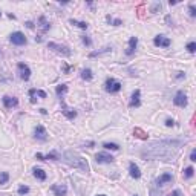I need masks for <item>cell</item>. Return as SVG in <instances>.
<instances>
[{
    "label": "cell",
    "mask_w": 196,
    "mask_h": 196,
    "mask_svg": "<svg viewBox=\"0 0 196 196\" xmlns=\"http://www.w3.org/2000/svg\"><path fill=\"white\" fill-rule=\"evenodd\" d=\"M182 141L179 140H162V141H155L152 144H149L147 147H144L140 155L143 159L147 161H153V159H162V161H169L172 158L178 155L179 149L182 147Z\"/></svg>",
    "instance_id": "1"
},
{
    "label": "cell",
    "mask_w": 196,
    "mask_h": 196,
    "mask_svg": "<svg viewBox=\"0 0 196 196\" xmlns=\"http://www.w3.org/2000/svg\"><path fill=\"white\" fill-rule=\"evenodd\" d=\"M63 161H65L68 165L74 167V169H80V170H83V172H89V164H87V161H86L83 156L74 153V152H65V153H63Z\"/></svg>",
    "instance_id": "2"
},
{
    "label": "cell",
    "mask_w": 196,
    "mask_h": 196,
    "mask_svg": "<svg viewBox=\"0 0 196 196\" xmlns=\"http://www.w3.org/2000/svg\"><path fill=\"white\" fill-rule=\"evenodd\" d=\"M48 48L49 49H52L54 52H57V54H60V55H65V57H69L72 52H71V49L68 48V46H65V44H57V43H49L48 44Z\"/></svg>",
    "instance_id": "3"
},
{
    "label": "cell",
    "mask_w": 196,
    "mask_h": 196,
    "mask_svg": "<svg viewBox=\"0 0 196 196\" xmlns=\"http://www.w3.org/2000/svg\"><path fill=\"white\" fill-rule=\"evenodd\" d=\"M104 86H106V90H107V92H111V94H117V92L121 90V86H123V84H121L119 81H117L115 78L111 77V78L106 80V84H104Z\"/></svg>",
    "instance_id": "4"
},
{
    "label": "cell",
    "mask_w": 196,
    "mask_h": 196,
    "mask_svg": "<svg viewBox=\"0 0 196 196\" xmlns=\"http://www.w3.org/2000/svg\"><path fill=\"white\" fill-rule=\"evenodd\" d=\"M173 103H175V106H179V107H186V106H187V95H186L182 90H179V92L175 95V98H173Z\"/></svg>",
    "instance_id": "5"
},
{
    "label": "cell",
    "mask_w": 196,
    "mask_h": 196,
    "mask_svg": "<svg viewBox=\"0 0 196 196\" xmlns=\"http://www.w3.org/2000/svg\"><path fill=\"white\" fill-rule=\"evenodd\" d=\"M60 101H61V112H63V115H65V117L69 118V119H74V118L77 117V112H75L74 109H69V107L66 106V103H65L63 97L60 98Z\"/></svg>",
    "instance_id": "6"
},
{
    "label": "cell",
    "mask_w": 196,
    "mask_h": 196,
    "mask_svg": "<svg viewBox=\"0 0 196 196\" xmlns=\"http://www.w3.org/2000/svg\"><path fill=\"white\" fill-rule=\"evenodd\" d=\"M19 74H20V78L22 80H29V77H31V69L25 65V63H19Z\"/></svg>",
    "instance_id": "7"
},
{
    "label": "cell",
    "mask_w": 196,
    "mask_h": 196,
    "mask_svg": "<svg viewBox=\"0 0 196 196\" xmlns=\"http://www.w3.org/2000/svg\"><path fill=\"white\" fill-rule=\"evenodd\" d=\"M11 41H12L14 44H17V46H22V44L26 43V37H25L22 32H12V34H11Z\"/></svg>",
    "instance_id": "8"
},
{
    "label": "cell",
    "mask_w": 196,
    "mask_h": 196,
    "mask_svg": "<svg viewBox=\"0 0 196 196\" xmlns=\"http://www.w3.org/2000/svg\"><path fill=\"white\" fill-rule=\"evenodd\" d=\"M34 133H35V138L39 140V141H46V138H48V133H46V129L39 124L37 127H35V130H34Z\"/></svg>",
    "instance_id": "9"
},
{
    "label": "cell",
    "mask_w": 196,
    "mask_h": 196,
    "mask_svg": "<svg viewBox=\"0 0 196 196\" xmlns=\"http://www.w3.org/2000/svg\"><path fill=\"white\" fill-rule=\"evenodd\" d=\"M153 43H155V46H161V48H169L170 46V40L167 37H164V35H156Z\"/></svg>",
    "instance_id": "10"
},
{
    "label": "cell",
    "mask_w": 196,
    "mask_h": 196,
    "mask_svg": "<svg viewBox=\"0 0 196 196\" xmlns=\"http://www.w3.org/2000/svg\"><path fill=\"white\" fill-rule=\"evenodd\" d=\"M95 159H97L98 164H111V162H114V158L111 155H107V153H98L95 156Z\"/></svg>",
    "instance_id": "11"
},
{
    "label": "cell",
    "mask_w": 196,
    "mask_h": 196,
    "mask_svg": "<svg viewBox=\"0 0 196 196\" xmlns=\"http://www.w3.org/2000/svg\"><path fill=\"white\" fill-rule=\"evenodd\" d=\"M129 172H130V176H132V178H135V179H140V178H141V170H140V167H138L135 162H130Z\"/></svg>",
    "instance_id": "12"
},
{
    "label": "cell",
    "mask_w": 196,
    "mask_h": 196,
    "mask_svg": "<svg viewBox=\"0 0 196 196\" xmlns=\"http://www.w3.org/2000/svg\"><path fill=\"white\" fill-rule=\"evenodd\" d=\"M52 189V192L55 193V196H66V193H68V187L65 186V184H61V186H52L51 187Z\"/></svg>",
    "instance_id": "13"
},
{
    "label": "cell",
    "mask_w": 196,
    "mask_h": 196,
    "mask_svg": "<svg viewBox=\"0 0 196 196\" xmlns=\"http://www.w3.org/2000/svg\"><path fill=\"white\" fill-rule=\"evenodd\" d=\"M141 92L136 89L133 94H132V100H130V107H138L140 104H141Z\"/></svg>",
    "instance_id": "14"
},
{
    "label": "cell",
    "mask_w": 196,
    "mask_h": 196,
    "mask_svg": "<svg viewBox=\"0 0 196 196\" xmlns=\"http://www.w3.org/2000/svg\"><path fill=\"white\" fill-rule=\"evenodd\" d=\"M3 104H5V107L11 109V107H15L19 104V100L14 97H3Z\"/></svg>",
    "instance_id": "15"
},
{
    "label": "cell",
    "mask_w": 196,
    "mask_h": 196,
    "mask_svg": "<svg viewBox=\"0 0 196 196\" xmlns=\"http://www.w3.org/2000/svg\"><path fill=\"white\" fill-rule=\"evenodd\" d=\"M136 44H138V39L136 37H130V40H129V48L126 49V54L127 55H132L135 52V49H136Z\"/></svg>",
    "instance_id": "16"
},
{
    "label": "cell",
    "mask_w": 196,
    "mask_h": 196,
    "mask_svg": "<svg viewBox=\"0 0 196 196\" xmlns=\"http://www.w3.org/2000/svg\"><path fill=\"white\" fill-rule=\"evenodd\" d=\"M172 179H173V176H172L170 173H162V175L158 178V186H164V184H167V182H172Z\"/></svg>",
    "instance_id": "17"
},
{
    "label": "cell",
    "mask_w": 196,
    "mask_h": 196,
    "mask_svg": "<svg viewBox=\"0 0 196 196\" xmlns=\"http://www.w3.org/2000/svg\"><path fill=\"white\" fill-rule=\"evenodd\" d=\"M34 176L40 179V181H44L46 179V173H44V170H41V169H34Z\"/></svg>",
    "instance_id": "18"
},
{
    "label": "cell",
    "mask_w": 196,
    "mask_h": 196,
    "mask_svg": "<svg viewBox=\"0 0 196 196\" xmlns=\"http://www.w3.org/2000/svg\"><path fill=\"white\" fill-rule=\"evenodd\" d=\"M35 156L39 158V159H41V161H44V159H52V161H57V159H58V156H57L55 153H49V155H41V153H37Z\"/></svg>",
    "instance_id": "19"
},
{
    "label": "cell",
    "mask_w": 196,
    "mask_h": 196,
    "mask_svg": "<svg viewBox=\"0 0 196 196\" xmlns=\"http://www.w3.org/2000/svg\"><path fill=\"white\" fill-rule=\"evenodd\" d=\"M92 77H94V74H92V71L90 69H83L81 71V78L83 80H92Z\"/></svg>",
    "instance_id": "20"
},
{
    "label": "cell",
    "mask_w": 196,
    "mask_h": 196,
    "mask_svg": "<svg viewBox=\"0 0 196 196\" xmlns=\"http://www.w3.org/2000/svg\"><path fill=\"white\" fill-rule=\"evenodd\" d=\"M40 28H41V31H43V32H46V31L51 28V25L46 22V19H44V17H40Z\"/></svg>",
    "instance_id": "21"
},
{
    "label": "cell",
    "mask_w": 196,
    "mask_h": 196,
    "mask_svg": "<svg viewBox=\"0 0 196 196\" xmlns=\"http://www.w3.org/2000/svg\"><path fill=\"white\" fill-rule=\"evenodd\" d=\"M68 90V84H60V86H57V95H58V98H61L63 97V94Z\"/></svg>",
    "instance_id": "22"
},
{
    "label": "cell",
    "mask_w": 196,
    "mask_h": 196,
    "mask_svg": "<svg viewBox=\"0 0 196 196\" xmlns=\"http://www.w3.org/2000/svg\"><path fill=\"white\" fill-rule=\"evenodd\" d=\"M71 23L75 25V26H78V28H81V29H87V26H89L86 22H78V20H74V19H71Z\"/></svg>",
    "instance_id": "23"
},
{
    "label": "cell",
    "mask_w": 196,
    "mask_h": 196,
    "mask_svg": "<svg viewBox=\"0 0 196 196\" xmlns=\"http://www.w3.org/2000/svg\"><path fill=\"white\" fill-rule=\"evenodd\" d=\"M103 147H104V149H109V150H118V149H119V146L115 144V143H104Z\"/></svg>",
    "instance_id": "24"
},
{
    "label": "cell",
    "mask_w": 196,
    "mask_h": 196,
    "mask_svg": "<svg viewBox=\"0 0 196 196\" xmlns=\"http://www.w3.org/2000/svg\"><path fill=\"white\" fill-rule=\"evenodd\" d=\"M133 133H135L138 138H141V140H147V133H144L141 129H135V130H133Z\"/></svg>",
    "instance_id": "25"
},
{
    "label": "cell",
    "mask_w": 196,
    "mask_h": 196,
    "mask_svg": "<svg viewBox=\"0 0 196 196\" xmlns=\"http://www.w3.org/2000/svg\"><path fill=\"white\" fill-rule=\"evenodd\" d=\"M193 173H195L193 167H187V169L184 170V176H186V178H192V176H193Z\"/></svg>",
    "instance_id": "26"
},
{
    "label": "cell",
    "mask_w": 196,
    "mask_h": 196,
    "mask_svg": "<svg viewBox=\"0 0 196 196\" xmlns=\"http://www.w3.org/2000/svg\"><path fill=\"white\" fill-rule=\"evenodd\" d=\"M8 179H9V175L6 172H2V175H0V184H6Z\"/></svg>",
    "instance_id": "27"
},
{
    "label": "cell",
    "mask_w": 196,
    "mask_h": 196,
    "mask_svg": "<svg viewBox=\"0 0 196 196\" xmlns=\"http://www.w3.org/2000/svg\"><path fill=\"white\" fill-rule=\"evenodd\" d=\"M29 97H31V103H35L37 101V90L35 89H31L29 90Z\"/></svg>",
    "instance_id": "28"
},
{
    "label": "cell",
    "mask_w": 196,
    "mask_h": 196,
    "mask_svg": "<svg viewBox=\"0 0 196 196\" xmlns=\"http://www.w3.org/2000/svg\"><path fill=\"white\" fill-rule=\"evenodd\" d=\"M29 192V187H26V186H20L19 187V195H26Z\"/></svg>",
    "instance_id": "29"
},
{
    "label": "cell",
    "mask_w": 196,
    "mask_h": 196,
    "mask_svg": "<svg viewBox=\"0 0 196 196\" xmlns=\"http://www.w3.org/2000/svg\"><path fill=\"white\" fill-rule=\"evenodd\" d=\"M187 49H189V52H192V54H193V52L196 51V43H195V41H190V43L187 44Z\"/></svg>",
    "instance_id": "30"
},
{
    "label": "cell",
    "mask_w": 196,
    "mask_h": 196,
    "mask_svg": "<svg viewBox=\"0 0 196 196\" xmlns=\"http://www.w3.org/2000/svg\"><path fill=\"white\" fill-rule=\"evenodd\" d=\"M83 43H84V44H86V46H90V44H92V40L89 39V37H86V35H84V37H83Z\"/></svg>",
    "instance_id": "31"
},
{
    "label": "cell",
    "mask_w": 196,
    "mask_h": 196,
    "mask_svg": "<svg viewBox=\"0 0 196 196\" xmlns=\"http://www.w3.org/2000/svg\"><path fill=\"white\" fill-rule=\"evenodd\" d=\"M189 11H190V15H192V17H195V15H196V9H195V6H193V5H190V6H189Z\"/></svg>",
    "instance_id": "32"
},
{
    "label": "cell",
    "mask_w": 196,
    "mask_h": 196,
    "mask_svg": "<svg viewBox=\"0 0 196 196\" xmlns=\"http://www.w3.org/2000/svg\"><path fill=\"white\" fill-rule=\"evenodd\" d=\"M165 126L167 127H172V126H175V121L173 119H165Z\"/></svg>",
    "instance_id": "33"
},
{
    "label": "cell",
    "mask_w": 196,
    "mask_h": 196,
    "mask_svg": "<svg viewBox=\"0 0 196 196\" xmlns=\"http://www.w3.org/2000/svg\"><path fill=\"white\" fill-rule=\"evenodd\" d=\"M158 9H161V3H155L153 8H152V12H156Z\"/></svg>",
    "instance_id": "34"
},
{
    "label": "cell",
    "mask_w": 196,
    "mask_h": 196,
    "mask_svg": "<svg viewBox=\"0 0 196 196\" xmlns=\"http://www.w3.org/2000/svg\"><path fill=\"white\" fill-rule=\"evenodd\" d=\"M37 95L41 98H46V92H43V90H37Z\"/></svg>",
    "instance_id": "35"
},
{
    "label": "cell",
    "mask_w": 196,
    "mask_h": 196,
    "mask_svg": "<svg viewBox=\"0 0 196 196\" xmlns=\"http://www.w3.org/2000/svg\"><path fill=\"white\" fill-rule=\"evenodd\" d=\"M190 161H196V152L195 150H192V153H190Z\"/></svg>",
    "instance_id": "36"
},
{
    "label": "cell",
    "mask_w": 196,
    "mask_h": 196,
    "mask_svg": "<svg viewBox=\"0 0 196 196\" xmlns=\"http://www.w3.org/2000/svg\"><path fill=\"white\" fill-rule=\"evenodd\" d=\"M179 195H181V193H179V190H175L173 193H170L169 196H179Z\"/></svg>",
    "instance_id": "37"
},
{
    "label": "cell",
    "mask_w": 196,
    "mask_h": 196,
    "mask_svg": "<svg viewBox=\"0 0 196 196\" xmlns=\"http://www.w3.org/2000/svg\"><path fill=\"white\" fill-rule=\"evenodd\" d=\"M114 25H115V26H119V25H121V20H114Z\"/></svg>",
    "instance_id": "38"
},
{
    "label": "cell",
    "mask_w": 196,
    "mask_h": 196,
    "mask_svg": "<svg viewBox=\"0 0 196 196\" xmlns=\"http://www.w3.org/2000/svg\"><path fill=\"white\" fill-rule=\"evenodd\" d=\"M98 196H104V195H98Z\"/></svg>",
    "instance_id": "39"
},
{
    "label": "cell",
    "mask_w": 196,
    "mask_h": 196,
    "mask_svg": "<svg viewBox=\"0 0 196 196\" xmlns=\"http://www.w3.org/2000/svg\"><path fill=\"white\" fill-rule=\"evenodd\" d=\"M135 196H138V195H135Z\"/></svg>",
    "instance_id": "40"
},
{
    "label": "cell",
    "mask_w": 196,
    "mask_h": 196,
    "mask_svg": "<svg viewBox=\"0 0 196 196\" xmlns=\"http://www.w3.org/2000/svg\"><path fill=\"white\" fill-rule=\"evenodd\" d=\"M0 15H2V14H0Z\"/></svg>",
    "instance_id": "41"
}]
</instances>
